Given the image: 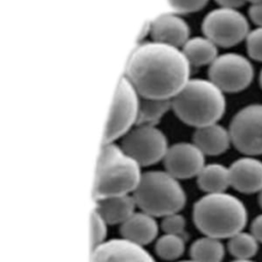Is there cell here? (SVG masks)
<instances>
[{
    "label": "cell",
    "instance_id": "cell-3",
    "mask_svg": "<svg viewBox=\"0 0 262 262\" xmlns=\"http://www.w3.org/2000/svg\"><path fill=\"white\" fill-rule=\"evenodd\" d=\"M140 167L121 145L103 143L95 170L94 200L133 193L142 176Z\"/></svg>",
    "mask_w": 262,
    "mask_h": 262
},
{
    "label": "cell",
    "instance_id": "cell-22",
    "mask_svg": "<svg viewBox=\"0 0 262 262\" xmlns=\"http://www.w3.org/2000/svg\"><path fill=\"white\" fill-rule=\"evenodd\" d=\"M258 243L252 233L242 230L228 238L227 249L236 259H251L258 252Z\"/></svg>",
    "mask_w": 262,
    "mask_h": 262
},
{
    "label": "cell",
    "instance_id": "cell-31",
    "mask_svg": "<svg viewBox=\"0 0 262 262\" xmlns=\"http://www.w3.org/2000/svg\"><path fill=\"white\" fill-rule=\"evenodd\" d=\"M231 262H254L253 260H251V259H234V260H232Z\"/></svg>",
    "mask_w": 262,
    "mask_h": 262
},
{
    "label": "cell",
    "instance_id": "cell-12",
    "mask_svg": "<svg viewBox=\"0 0 262 262\" xmlns=\"http://www.w3.org/2000/svg\"><path fill=\"white\" fill-rule=\"evenodd\" d=\"M90 262H156L151 255L124 238L110 239L92 249Z\"/></svg>",
    "mask_w": 262,
    "mask_h": 262
},
{
    "label": "cell",
    "instance_id": "cell-15",
    "mask_svg": "<svg viewBox=\"0 0 262 262\" xmlns=\"http://www.w3.org/2000/svg\"><path fill=\"white\" fill-rule=\"evenodd\" d=\"M159 225L155 217L142 211L133 213L120 225L122 238L138 246H145L156 239Z\"/></svg>",
    "mask_w": 262,
    "mask_h": 262
},
{
    "label": "cell",
    "instance_id": "cell-16",
    "mask_svg": "<svg viewBox=\"0 0 262 262\" xmlns=\"http://www.w3.org/2000/svg\"><path fill=\"white\" fill-rule=\"evenodd\" d=\"M192 140L205 156H219L231 143L229 131L217 123L196 128Z\"/></svg>",
    "mask_w": 262,
    "mask_h": 262
},
{
    "label": "cell",
    "instance_id": "cell-32",
    "mask_svg": "<svg viewBox=\"0 0 262 262\" xmlns=\"http://www.w3.org/2000/svg\"><path fill=\"white\" fill-rule=\"evenodd\" d=\"M247 2H249L251 5H254V4H258L260 2H262V0H246Z\"/></svg>",
    "mask_w": 262,
    "mask_h": 262
},
{
    "label": "cell",
    "instance_id": "cell-4",
    "mask_svg": "<svg viewBox=\"0 0 262 262\" xmlns=\"http://www.w3.org/2000/svg\"><path fill=\"white\" fill-rule=\"evenodd\" d=\"M223 93L210 80L190 79L171 99V108L180 121L195 129L215 124L225 113Z\"/></svg>",
    "mask_w": 262,
    "mask_h": 262
},
{
    "label": "cell",
    "instance_id": "cell-11",
    "mask_svg": "<svg viewBox=\"0 0 262 262\" xmlns=\"http://www.w3.org/2000/svg\"><path fill=\"white\" fill-rule=\"evenodd\" d=\"M166 172L177 180L198 176L205 166V155L193 142H178L169 146L165 157Z\"/></svg>",
    "mask_w": 262,
    "mask_h": 262
},
{
    "label": "cell",
    "instance_id": "cell-29",
    "mask_svg": "<svg viewBox=\"0 0 262 262\" xmlns=\"http://www.w3.org/2000/svg\"><path fill=\"white\" fill-rule=\"evenodd\" d=\"M251 233L259 243H262V214L258 215L251 224Z\"/></svg>",
    "mask_w": 262,
    "mask_h": 262
},
{
    "label": "cell",
    "instance_id": "cell-14",
    "mask_svg": "<svg viewBox=\"0 0 262 262\" xmlns=\"http://www.w3.org/2000/svg\"><path fill=\"white\" fill-rule=\"evenodd\" d=\"M152 41L173 46L182 47L189 39V26L177 14L167 13L158 16L149 26Z\"/></svg>",
    "mask_w": 262,
    "mask_h": 262
},
{
    "label": "cell",
    "instance_id": "cell-1",
    "mask_svg": "<svg viewBox=\"0 0 262 262\" xmlns=\"http://www.w3.org/2000/svg\"><path fill=\"white\" fill-rule=\"evenodd\" d=\"M190 64L181 49L145 42L131 54L125 77L139 96L172 99L190 80Z\"/></svg>",
    "mask_w": 262,
    "mask_h": 262
},
{
    "label": "cell",
    "instance_id": "cell-25",
    "mask_svg": "<svg viewBox=\"0 0 262 262\" xmlns=\"http://www.w3.org/2000/svg\"><path fill=\"white\" fill-rule=\"evenodd\" d=\"M246 47L248 55L257 61L262 62V27L249 32L246 38Z\"/></svg>",
    "mask_w": 262,
    "mask_h": 262
},
{
    "label": "cell",
    "instance_id": "cell-23",
    "mask_svg": "<svg viewBox=\"0 0 262 262\" xmlns=\"http://www.w3.org/2000/svg\"><path fill=\"white\" fill-rule=\"evenodd\" d=\"M185 250L182 235L165 233L156 242L155 251L159 258L166 261H174L181 257Z\"/></svg>",
    "mask_w": 262,
    "mask_h": 262
},
{
    "label": "cell",
    "instance_id": "cell-17",
    "mask_svg": "<svg viewBox=\"0 0 262 262\" xmlns=\"http://www.w3.org/2000/svg\"><path fill=\"white\" fill-rule=\"evenodd\" d=\"M136 203L133 195H116L96 201L95 211L110 225L124 223L133 213H135Z\"/></svg>",
    "mask_w": 262,
    "mask_h": 262
},
{
    "label": "cell",
    "instance_id": "cell-20",
    "mask_svg": "<svg viewBox=\"0 0 262 262\" xmlns=\"http://www.w3.org/2000/svg\"><path fill=\"white\" fill-rule=\"evenodd\" d=\"M189 254L195 262H221L225 250L220 239L205 235L191 244Z\"/></svg>",
    "mask_w": 262,
    "mask_h": 262
},
{
    "label": "cell",
    "instance_id": "cell-30",
    "mask_svg": "<svg viewBox=\"0 0 262 262\" xmlns=\"http://www.w3.org/2000/svg\"><path fill=\"white\" fill-rule=\"evenodd\" d=\"M220 7H227V8H238L243 6L247 1L246 0H215Z\"/></svg>",
    "mask_w": 262,
    "mask_h": 262
},
{
    "label": "cell",
    "instance_id": "cell-19",
    "mask_svg": "<svg viewBox=\"0 0 262 262\" xmlns=\"http://www.w3.org/2000/svg\"><path fill=\"white\" fill-rule=\"evenodd\" d=\"M196 182L200 189L207 193L225 192L230 186L229 169L216 163L205 165L196 176Z\"/></svg>",
    "mask_w": 262,
    "mask_h": 262
},
{
    "label": "cell",
    "instance_id": "cell-10",
    "mask_svg": "<svg viewBox=\"0 0 262 262\" xmlns=\"http://www.w3.org/2000/svg\"><path fill=\"white\" fill-rule=\"evenodd\" d=\"M229 135L233 146L246 156L262 155V104L241 108L231 119Z\"/></svg>",
    "mask_w": 262,
    "mask_h": 262
},
{
    "label": "cell",
    "instance_id": "cell-27",
    "mask_svg": "<svg viewBox=\"0 0 262 262\" xmlns=\"http://www.w3.org/2000/svg\"><path fill=\"white\" fill-rule=\"evenodd\" d=\"M172 10L177 13H191L201 10L209 0H167Z\"/></svg>",
    "mask_w": 262,
    "mask_h": 262
},
{
    "label": "cell",
    "instance_id": "cell-24",
    "mask_svg": "<svg viewBox=\"0 0 262 262\" xmlns=\"http://www.w3.org/2000/svg\"><path fill=\"white\" fill-rule=\"evenodd\" d=\"M107 223L102 219V217L95 211H92L90 228H91V246L92 249L98 247L105 241V236L107 233L106 229Z\"/></svg>",
    "mask_w": 262,
    "mask_h": 262
},
{
    "label": "cell",
    "instance_id": "cell-34",
    "mask_svg": "<svg viewBox=\"0 0 262 262\" xmlns=\"http://www.w3.org/2000/svg\"><path fill=\"white\" fill-rule=\"evenodd\" d=\"M259 84H260V87L262 89V70L260 72V75H259Z\"/></svg>",
    "mask_w": 262,
    "mask_h": 262
},
{
    "label": "cell",
    "instance_id": "cell-8",
    "mask_svg": "<svg viewBox=\"0 0 262 262\" xmlns=\"http://www.w3.org/2000/svg\"><path fill=\"white\" fill-rule=\"evenodd\" d=\"M208 75L209 80L223 92L236 93L250 86L254 68L244 55L228 52L217 56L209 66Z\"/></svg>",
    "mask_w": 262,
    "mask_h": 262
},
{
    "label": "cell",
    "instance_id": "cell-26",
    "mask_svg": "<svg viewBox=\"0 0 262 262\" xmlns=\"http://www.w3.org/2000/svg\"><path fill=\"white\" fill-rule=\"evenodd\" d=\"M160 226L165 233L183 236L185 229V219L181 214L178 213L169 214L163 217Z\"/></svg>",
    "mask_w": 262,
    "mask_h": 262
},
{
    "label": "cell",
    "instance_id": "cell-9",
    "mask_svg": "<svg viewBox=\"0 0 262 262\" xmlns=\"http://www.w3.org/2000/svg\"><path fill=\"white\" fill-rule=\"evenodd\" d=\"M121 147L143 167L164 160L169 148L166 135L156 126H135L122 137Z\"/></svg>",
    "mask_w": 262,
    "mask_h": 262
},
{
    "label": "cell",
    "instance_id": "cell-35",
    "mask_svg": "<svg viewBox=\"0 0 262 262\" xmlns=\"http://www.w3.org/2000/svg\"><path fill=\"white\" fill-rule=\"evenodd\" d=\"M178 262H195L193 260H189V261H178Z\"/></svg>",
    "mask_w": 262,
    "mask_h": 262
},
{
    "label": "cell",
    "instance_id": "cell-13",
    "mask_svg": "<svg viewBox=\"0 0 262 262\" xmlns=\"http://www.w3.org/2000/svg\"><path fill=\"white\" fill-rule=\"evenodd\" d=\"M230 186L242 193L262 190V162L252 156L235 160L229 166Z\"/></svg>",
    "mask_w": 262,
    "mask_h": 262
},
{
    "label": "cell",
    "instance_id": "cell-33",
    "mask_svg": "<svg viewBox=\"0 0 262 262\" xmlns=\"http://www.w3.org/2000/svg\"><path fill=\"white\" fill-rule=\"evenodd\" d=\"M258 201H259V205H260V207L262 208V190L259 192V198H258Z\"/></svg>",
    "mask_w": 262,
    "mask_h": 262
},
{
    "label": "cell",
    "instance_id": "cell-28",
    "mask_svg": "<svg viewBox=\"0 0 262 262\" xmlns=\"http://www.w3.org/2000/svg\"><path fill=\"white\" fill-rule=\"evenodd\" d=\"M249 17L257 27H262V2L249 7Z\"/></svg>",
    "mask_w": 262,
    "mask_h": 262
},
{
    "label": "cell",
    "instance_id": "cell-21",
    "mask_svg": "<svg viewBox=\"0 0 262 262\" xmlns=\"http://www.w3.org/2000/svg\"><path fill=\"white\" fill-rule=\"evenodd\" d=\"M171 107V99H157L140 96L136 126H156Z\"/></svg>",
    "mask_w": 262,
    "mask_h": 262
},
{
    "label": "cell",
    "instance_id": "cell-2",
    "mask_svg": "<svg viewBox=\"0 0 262 262\" xmlns=\"http://www.w3.org/2000/svg\"><path fill=\"white\" fill-rule=\"evenodd\" d=\"M192 219L195 227L206 236L229 238L242 231L248 213L244 203L226 193H207L194 203Z\"/></svg>",
    "mask_w": 262,
    "mask_h": 262
},
{
    "label": "cell",
    "instance_id": "cell-6",
    "mask_svg": "<svg viewBox=\"0 0 262 262\" xmlns=\"http://www.w3.org/2000/svg\"><path fill=\"white\" fill-rule=\"evenodd\" d=\"M202 31L217 46L228 48L246 40L250 27L247 17L237 9L219 7L204 17Z\"/></svg>",
    "mask_w": 262,
    "mask_h": 262
},
{
    "label": "cell",
    "instance_id": "cell-5",
    "mask_svg": "<svg viewBox=\"0 0 262 262\" xmlns=\"http://www.w3.org/2000/svg\"><path fill=\"white\" fill-rule=\"evenodd\" d=\"M132 195L140 211L154 217L178 213L186 202L182 186L166 171L142 173Z\"/></svg>",
    "mask_w": 262,
    "mask_h": 262
},
{
    "label": "cell",
    "instance_id": "cell-7",
    "mask_svg": "<svg viewBox=\"0 0 262 262\" xmlns=\"http://www.w3.org/2000/svg\"><path fill=\"white\" fill-rule=\"evenodd\" d=\"M140 96L124 76L117 87L103 134V143H111L136 126Z\"/></svg>",
    "mask_w": 262,
    "mask_h": 262
},
{
    "label": "cell",
    "instance_id": "cell-18",
    "mask_svg": "<svg viewBox=\"0 0 262 262\" xmlns=\"http://www.w3.org/2000/svg\"><path fill=\"white\" fill-rule=\"evenodd\" d=\"M217 45L207 37L189 38L181 50L190 67L211 64L218 56Z\"/></svg>",
    "mask_w": 262,
    "mask_h": 262
}]
</instances>
